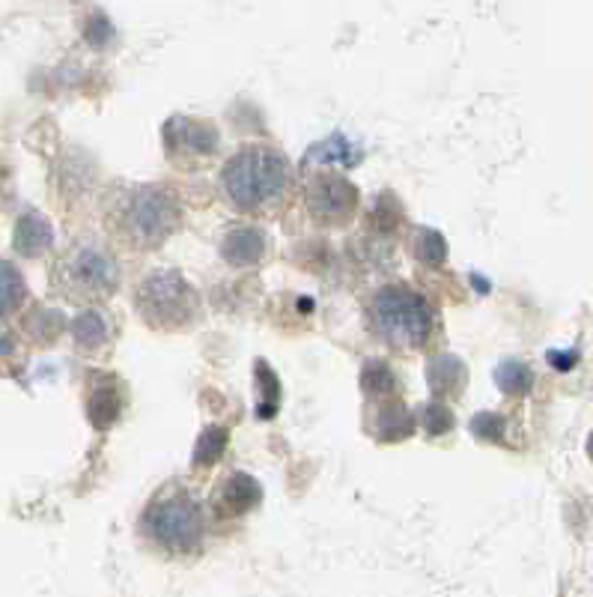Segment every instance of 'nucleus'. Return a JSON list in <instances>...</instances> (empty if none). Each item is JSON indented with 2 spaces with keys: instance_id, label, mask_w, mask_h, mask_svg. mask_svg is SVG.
<instances>
[{
  "instance_id": "obj_1",
  "label": "nucleus",
  "mask_w": 593,
  "mask_h": 597,
  "mask_svg": "<svg viewBox=\"0 0 593 597\" xmlns=\"http://www.w3.org/2000/svg\"><path fill=\"white\" fill-rule=\"evenodd\" d=\"M289 185H293V168L286 156L263 144L239 149L221 171L224 198L239 213H272L286 201Z\"/></svg>"
},
{
  "instance_id": "obj_2",
  "label": "nucleus",
  "mask_w": 593,
  "mask_h": 597,
  "mask_svg": "<svg viewBox=\"0 0 593 597\" xmlns=\"http://www.w3.org/2000/svg\"><path fill=\"white\" fill-rule=\"evenodd\" d=\"M180 218V203L156 185L128 189L126 194H119L117 206L111 210L114 234L140 251L159 248L170 234H176Z\"/></svg>"
},
{
  "instance_id": "obj_3",
  "label": "nucleus",
  "mask_w": 593,
  "mask_h": 597,
  "mask_svg": "<svg viewBox=\"0 0 593 597\" xmlns=\"http://www.w3.org/2000/svg\"><path fill=\"white\" fill-rule=\"evenodd\" d=\"M144 532L152 544L173 555L197 553L206 534L201 502L185 487H168L149 502L144 514Z\"/></svg>"
},
{
  "instance_id": "obj_4",
  "label": "nucleus",
  "mask_w": 593,
  "mask_h": 597,
  "mask_svg": "<svg viewBox=\"0 0 593 597\" xmlns=\"http://www.w3.org/2000/svg\"><path fill=\"white\" fill-rule=\"evenodd\" d=\"M370 326L376 338L400 352L421 350L433 335V308L409 288H385L373 296Z\"/></svg>"
},
{
  "instance_id": "obj_5",
  "label": "nucleus",
  "mask_w": 593,
  "mask_h": 597,
  "mask_svg": "<svg viewBox=\"0 0 593 597\" xmlns=\"http://www.w3.org/2000/svg\"><path fill=\"white\" fill-rule=\"evenodd\" d=\"M138 311L159 331L189 329L201 314V296L180 272H152L138 288Z\"/></svg>"
},
{
  "instance_id": "obj_6",
  "label": "nucleus",
  "mask_w": 593,
  "mask_h": 597,
  "mask_svg": "<svg viewBox=\"0 0 593 597\" xmlns=\"http://www.w3.org/2000/svg\"><path fill=\"white\" fill-rule=\"evenodd\" d=\"M60 288L72 298L111 296L119 284V269L114 255L93 243H81L64 257L57 269Z\"/></svg>"
},
{
  "instance_id": "obj_7",
  "label": "nucleus",
  "mask_w": 593,
  "mask_h": 597,
  "mask_svg": "<svg viewBox=\"0 0 593 597\" xmlns=\"http://www.w3.org/2000/svg\"><path fill=\"white\" fill-rule=\"evenodd\" d=\"M308 210L322 224H346L358 210V192L338 173H319L308 185Z\"/></svg>"
},
{
  "instance_id": "obj_8",
  "label": "nucleus",
  "mask_w": 593,
  "mask_h": 597,
  "mask_svg": "<svg viewBox=\"0 0 593 597\" xmlns=\"http://www.w3.org/2000/svg\"><path fill=\"white\" fill-rule=\"evenodd\" d=\"M164 140H168V156H194V159H206L218 149V132H215L206 120H170L164 128Z\"/></svg>"
},
{
  "instance_id": "obj_9",
  "label": "nucleus",
  "mask_w": 593,
  "mask_h": 597,
  "mask_svg": "<svg viewBox=\"0 0 593 597\" xmlns=\"http://www.w3.org/2000/svg\"><path fill=\"white\" fill-rule=\"evenodd\" d=\"M263 499V491L251 475H242V472H233L215 487V511L221 517H239V514L251 511L254 505H260Z\"/></svg>"
},
{
  "instance_id": "obj_10",
  "label": "nucleus",
  "mask_w": 593,
  "mask_h": 597,
  "mask_svg": "<svg viewBox=\"0 0 593 597\" xmlns=\"http://www.w3.org/2000/svg\"><path fill=\"white\" fill-rule=\"evenodd\" d=\"M221 255L230 267H254L265 255V236L256 227H236L224 236Z\"/></svg>"
},
{
  "instance_id": "obj_11",
  "label": "nucleus",
  "mask_w": 593,
  "mask_h": 597,
  "mask_svg": "<svg viewBox=\"0 0 593 597\" xmlns=\"http://www.w3.org/2000/svg\"><path fill=\"white\" fill-rule=\"evenodd\" d=\"M54 243L52 224L39 213H24L15 224V251L24 257H39Z\"/></svg>"
},
{
  "instance_id": "obj_12",
  "label": "nucleus",
  "mask_w": 593,
  "mask_h": 597,
  "mask_svg": "<svg viewBox=\"0 0 593 597\" xmlns=\"http://www.w3.org/2000/svg\"><path fill=\"white\" fill-rule=\"evenodd\" d=\"M426 376H430V388H433L438 397L463 395V385H466L468 380L466 368H463V362L454 359V356H438V359H433Z\"/></svg>"
},
{
  "instance_id": "obj_13",
  "label": "nucleus",
  "mask_w": 593,
  "mask_h": 597,
  "mask_svg": "<svg viewBox=\"0 0 593 597\" xmlns=\"http://www.w3.org/2000/svg\"><path fill=\"white\" fill-rule=\"evenodd\" d=\"M373 433L381 439H403L412 433V416L409 409L400 404H385L376 409V416L370 418Z\"/></svg>"
},
{
  "instance_id": "obj_14",
  "label": "nucleus",
  "mask_w": 593,
  "mask_h": 597,
  "mask_svg": "<svg viewBox=\"0 0 593 597\" xmlns=\"http://www.w3.org/2000/svg\"><path fill=\"white\" fill-rule=\"evenodd\" d=\"M72 335L78 347H84V350H95L99 343H105L107 338V323L105 317L99 314V311H84V314H78L72 320Z\"/></svg>"
},
{
  "instance_id": "obj_15",
  "label": "nucleus",
  "mask_w": 593,
  "mask_h": 597,
  "mask_svg": "<svg viewBox=\"0 0 593 597\" xmlns=\"http://www.w3.org/2000/svg\"><path fill=\"white\" fill-rule=\"evenodd\" d=\"M313 161H317V165H334V161H338L340 168H350V165L358 161V153H355V147H352L346 138H331L310 149L308 165H313Z\"/></svg>"
},
{
  "instance_id": "obj_16",
  "label": "nucleus",
  "mask_w": 593,
  "mask_h": 597,
  "mask_svg": "<svg viewBox=\"0 0 593 597\" xmlns=\"http://www.w3.org/2000/svg\"><path fill=\"white\" fill-rule=\"evenodd\" d=\"M22 298H24L22 275H19L15 267H10L7 260H0V317H7L10 311L19 308Z\"/></svg>"
},
{
  "instance_id": "obj_17",
  "label": "nucleus",
  "mask_w": 593,
  "mask_h": 597,
  "mask_svg": "<svg viewBox=\"0 0 593 597\" xmlns=\"http://www.w3.org/2000/svg\"><path fill=\"white\" fill-rule=\"evenodd\" d=\"M119 416V395L117 388L102 385L93 397H90V421L95 427H111Z\"/></svg>"
},
{
  "instance_id": "obj_18",
  "label": "nucleus",
  "mask_w": 593,
  "mask_h": 597,
  "mask_svg": "<svg viewBox=\"0 0 593 597\" xmlns=\"http://www.w3.org/2000/svg\"><path fill=\"white\" fill-rule=\"evenodd\" d=\"M361 385H364V392L373 397H388L394 392V385H397V380H394V373L388 364L381 362H367V368H364V373H361Z\"/></svg>"
},
{
  "instance_id": "obj_19",
  "label": "nucleus",
  "mask_w": 593,
  "mask_h": 597,
  "mask_svg": "<svg viewBox=\"0 0 593 597\" xmlns=\"http://www.w3.org/2000/svg\"><path fill=\"white\" fill-rule=\"evenodd\" d=\"M224 446H227V430L224 427H206L201 439H197V446H194V463L209 466V463L221 458Z\"/></svg>"
},
{
  "instance_id": "obj_20",
  "label": "nucleus",
  "mask_w": 593,
  "mask_h": 597,
  "mask_svg": "<svg viewBox=\"0 0 593 597\" xmlns=\"http://www.w3.org/2000/svg\"><path fill=\"white\" fill-rule=\"evenodd\" d=\"M495 380H499V385L508 392V395H525L531 388V383H534L528 364L522 362H504L499 371H495Z\"/></svg>"
},
{
  "instance_id": "obj_21",
  "label": "nucleus",
  "mask_w": 593,
  "mask_h": 597,
  "mask_svg": "<svg viewBox=\"0 0 593 597\" xmlns=\"http://www.w3.org/2000/svg\"><path fill=\"white\" fill-rule=\"evenodd\" d=\"M412 251H414V257L424 263V267H438V263H442V260L447 257L445 239H442L438 234H433V230H418Z\"/></svg>"
},
{
  "instance_id": "obj_22",
  "label": "nucleus",
  "mask_w": 593,
  "mask_h": 597,
  "mask_svg": "<svg viewBox=\"0 0 593 597\" xmlns=\"http://www.w3.org/2000/svg\"><path fill=\"white\" fill-rule=\"evenodd\" d=\"M451 425H454V418H451V413L442 404H433L426 409V430L433 437H442L445 430H451Z\"/></svg>"
},
{
  "instance_id": "obj_23",
  "label": "nucleus",
  "mask_w": 593,
  "mask_h": 597,
  "mask_svg": "<svg viewBox=\"0 0 593 597\" xmlns=\"http://www.w3.org/2000/svg\"><path fill=\"white\" fill-rule=\"evenodd\" d=\"M471 430H475L480 439H499V433H504V421L495 416H480L475 418Z\"/></svg>"
},
{
  "instance_id": "obj_24",
  "label": "nucleus",
  "mask_w": 593,
  "mask_h": 597,
  "mask_svg": "<svg viewBox=\"0 0 593 597\" xmlns=\"http://www.w3.org/2000/svg\"><path fill=\"white\" fill-rule=\"evenodd\" d=\"M549 359L555 362V368H570L572 364V356H558V352H551Z\"/></svg>"
},
{
  "instance_id": "obj_25",
  "label": "nucleus",
  "mask_w": 593,
  "mask_h": 597,
  "mask_svg": "<svg viewBox=\"0 0 593 597\" xmlns=\"http://www.w3.org/2000/svg\"><path fill=\"white\" fill-rule=\"evenodd\" d=\"M588 454H591V458H593V437H591V442H588Z\"/></svg>"
}]
</instances>
